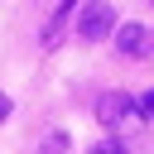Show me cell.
Listing matches in <instances>:
<instances>
[{
	"mask_svg": "<svg viewBox=\"0 0 154 154\" xmlns=\"http://www.w3.org/2000/svg\"><path fill=\"white\" fill-rule=\"evenodd\" d=\"M91 154H125V149H120V144H96Z\"/></svg>",
	"mask_w": 154,
	"mask_h": 154,
	"instance_id": "cell-5",
	"label": "cell"
},
{
	"mask_svg": "<svg viewBox=\"0 0 154 154\" xmlns=\"http://www.w3.org/2000/svg\"><path fill=\"white\" fill-rule=\"evenodd\" d=\"M116 43H120V53H130V58H149V53H154V38H149L144 24H120Z\"/></svg>",
	"mask_w": 154,
	"mask_h": 154,
	"instance_id": "cell-2",
	"label": "cell"
},
{
	"mask_svg": "<svg viewBox=\"0 0 154 154\" xmlns=\"http://www.w3.org/2000/svg\"><path fill=\"white\" fill-rule=\"evenodd\" d=\"M5 116H10V96H0V120H5Z\"/></svg>",
	"mask_w": 154,
	"mask_h": 154,
	"instance_id": "cell-6",
	"label": "cell"
},
{
	"mask_svg": "<svg viewBox=\"0 0 154 154\" xmlns=\"http://www.w3.org/2000/svg\"><path fill=\"white\" fill-rule=\"evenodd\" d=\"M111 29H116V10H111L106 0H91V5L77 14V34H82V38H106Z\"/></svg>",
	"mask_w": 154,
	"mask_h": 154,
	"instance_id": "cell-1",
	"label": "cell"
},
{
	"mask_svg": "<svg viewBox=\"0 0 154 154\" xmlns=\"http://www.w3.org/2000/svg\"><path fill=\"white\" fill-rule=\"evenodd\" d=\"M130 106H135V101H130L125 91H106V96L96 101V116H101V125H120V120L130 116Z\"/></svg>",
	"mask_w": 154,
	"mask_h": 154,
	"instance_id": "cell-3",
	"label": "cell"
},
{
	"mask_svg": "<svg viewBox=\"0 0 154 154\" xmlns=\"http://www.w3.org/2000/svg\"><path fill=\"white\" fill-rule=\"evenodd\" d=\"M140 111H144V116H154V87H149V91L140 96Z\"/></svg>",
	"mask_w": 154,
	"mask_h": 154,
	"instance_id": "cell-4",
	"label": "cell"
}]
</instances>
